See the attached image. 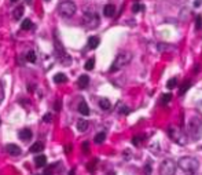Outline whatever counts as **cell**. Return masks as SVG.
I'll list each match as a JSON object with an SVG mask.
<instances>
[{"mask_svg":"<svg viewBox=\"0 0 202 175\" xmlns=\"http://www.w3.org/2000/svg\"><path fill=\"white\" fill-rule=\"evenodd\" d=\"M187 132L193 139H198L202 135V116L191 115L187 120Z\"/></svg>","mask_w":202,"mask_h":175,"instance_id":"1","label":"cell"},{"mask_svg":"<svg viewBox=\"0 0 202 175\" xmlns=\"http://www.w3.org/2000/svg\"><path fill=\"white\" fill-rule=\"evenodd\" d=\"M198 167H199L198 160L194 157H190V156L181 157L180 160H179V168L183 170L186 174H195Z\"/></svg>","mask_w":202,"mask_h":175,"instance_id":"2","label":"cell"},{"mask_svg":"<svg viewBox=\"0 0 202 175\" xmlns=\"http://www.w3.org/2000/svg\"><path fill=\"white\" fill-rule=\"evenodd\" d=\"M132 60V54L131 53H120L116 57V60H114L113 65H111V68H110V72H117L120 70L121 68H124V66H127L128 63L131 62Z\"/></svg>","mask_w":202,"mask_h":175,"instance_id":"3","label":"cell"},{"mask_svg":"<svg viewBox=\"0 0 202 175\" xmlns=\"http://www.w3.org/2000/svg\"><path fill=\"white\" fill-rule=\"evenodd\" d=\"M76 10H77L76 4L73 3V2H70V0H65V2H62V3L59 4V7H58L59 14L65 18L73 17V15L76 14Z\"/></svg>","mask_w":202,"mask_h":175,"instance_id":"4","label":"cell"},{"mask_svg":"<svg viewBox=\"0 0 202 175\" xmlns=\"http://www.w3.org/2000/svg\"><path fill=\"white\" fill-rule=\"evenodd\" d=\"M84 24L88 28L94 29L99 25V17L92 9L91 10H84Z\"/></svg>","mask_w":202,"mask_h":175,"instance_id":"5","label":"cell"},{"mask_svg":"<svg viewBox=\"0 0 202 175\" xmlns=\"http://www.w3.org/2000/svg\"><path fill=\"white\" fill-rule=\"evenodd\" d=\"M176 163L171 159L164 160L160 166V175H175L176 174Z\"/></svg>","mask_w":202,"mask_h":175,"instance_id":"6","label":"cell"},{"mask_svg":"<svg viewBox=\"0 0 202 175\" xmlns=\"http://www.w3.org/2000/svg\"><path fill=\"white\" fill-rule=\"evenodd\" d=\"M168 134H169L171 138H172L175 142L180 143V145H184L186 143V137L183 135V132H181L177 127H171L169 131H168Z\"/></svg>","mask_w":202,"mask_h":175,"instance_id":"7","label":"cell"},{"mask_svg":"<svg viewBox=\"0 0 202 175\" xmlns=\"http://www.w3.org/2000/svg\"><path fill=\"white\" fill-rule=\"evenodd\" d=\"M6 149H7V153L11 154V156H18V154H21V149H19L18 145H15V143H10V145H7Z\"/></svg>","mask_w":202,"mask_h":175,"instance_id":"8","label":"cell"},{"mask_svg":"<svg viewBox=\"0 0 202 175\" xmlns=\"http://www.w3.org/2000/svg\"><path fill=\"white\" fill-rule=\"evenodd\" d=\"M18 135H19V138H21L22 141H25V142H26V141H29L30 138H32V131L29 130V128H22L21 131H19V134H18Z\"/></svg>","mask_w":202,"mask_h":175,"instance_id":"9","label":"cell"},{"mask_svg":"<svg viewBox=\"0 0 202 175\" xmlns=\"http://www.w3.org/2000/svg\"><path fill=\"white\" fill-rule=\"evenodd\" d=\"M114 12H116V7L113 6V4H106V6L103 7V15L104 17H113Z\"/></svg>","mask_w":202,"mask_h":175,"instance_id":"10","label":"cell"},{"mask_svg":"<svg viewBox=\"0 0 202 175\" xmlns=\"http://www.w3.org/2000/svg\"><path fill=\"white\" fill-rule=\"evenodd\" d=\"M78 87H80L81 90H84V88H87L88 87V84H89V77L87 76V74H83V76H80L78 77Z\"/></svg>","mask_w":202,"mask_h":175,"instance_id":"11","label":"cell"},{"mask_svg":"<svg viewBox=\"0 0 202 175\" xmlns=\"http://www.w3.org/2000/svg\"><path fill=\"white\" fill-rule=\"evenodd\" d=\"M35 164L36 167H44L47 164V157H45L44 154H39V156H36L35 157Z\"/></svg>","mask_w":202,"mask_h":175,"instance_id":"12","label":"cell"},{"mask_svg":"<svg viewBox=\"0 0 202 175\" xmlns=\"http://www.w3.org/2000/svg\"><path fill=\"white\" fill-rule=\"evenodd\" d=\"M99 42H101V40H99L98 36H91V37L88 39V47L94 50V48H96L99 46Z\"/></svg>","mask_w":202,"mask_h":175,"instance_id":"13","label":"cell"},{"mask_svg":"<svg viewBox=\"0 0 202 175\" xmlns=\"http://www.w3.org/2000/svg\"><path fill=\"white\" fill-rule=\"evenodd\" d=\"M78 112H80L83 116H88L89 115V108H88V105H87L84 101H81L80 105H78Z\"/></svg>","mask_w":202,"mask_h":175,"instance_id":"14","label":"cell"},{"mask_svg":"<svg viewBox=\"0 0 202 175\" xmlns=\"http://www.w3.org/2000/svg\"><path fill=\"white\" fill-rule=\"evenodd\" d=\"M77 130L80 131V132L87 131V130H88V122H87V120H84V119L78 120V122H77Z\"/></svg>","mask_w":202,"mask_h":175,"instance_id":"15","label":"cell"},{"mask_svg":"<svg viewBox=\"0 0 202 175\" xmlns=\"http://www.w3.org/2000/svg\"><path fill=\"white\" fill-rule=\"evenodd\" d=\"M54 81L58 84H62V83H66L68 81V77H66V74L63 73H57L55 76H54Z\"/></svg>","mask_w":202,"mask_h":175,"instance_id":"16","label":"cell"},{"mask_svg":"<svg viewBox=\"0 0 202 175\" xmlns=\"http://www.w3.org/2000/svg\"><path fill=\"white\" fill-rule=\"evenodd\" d=\"M43 149H44V145H43L41 142H35L32 146H30V152H32V153H39V152H41Z\"/></svg>","mask_w":202,"mask_h":175,"instance_id":"17","label":"cell"},{"mask_svg":"<svg viewBox=\"0 0 202 175\" xmlns=\"http://www.w3.org/2000/svg\"><path fill=\"white\" fill-rule=\"evenodd\" d=\"M99 106H101V109H103V110H109L110 106H111V104H110V101L107 98H102L101 101H99Z\"/></svg>","mask_w":202,"mask_h":175,"instance_id":"18","label":"cell"},{"mask_svg":"<svg viewBox=\"0 0 202 175\" xmlns=\"http://www.w3.org/2000/svg\"><path fill=\"white\" fill-rule=\"evenodd\" d=\"M22 15H24V7H22V6L17 7V9L14 10V12H12V17H14L15 19H19Z\"/></svg>","mask_w":202,"mask_h":175,"instance_id":"19","label":"cell"},{"mask_svg":"<svg viewBox=\"0 0 202 175\" xmlns=\"http://www.w3.org/2000/svg\"><path fill=\"white\" fill-rule=\"evenodd\" d=\"M104 138H106V134L99 132V134H96V135H95L94 141H95V143H102V142H104Z\"/></svg>","mask_w":202,"mask_h":175,"instance_id":"20","label":"cell"},{"mask_svg":"<svg viewBox=\"0 0 202 175\" xmlns=\"http://www.w3.org/2000/svg\"><path fill=\"white\" fill-rule=\"evenodd\" d=\"M32 26H33V24H32V21H30V19H24V21H22V24H21V28L24 30H29Z\"/></svg>","mask_w":202,"mask_h":175,"instance_id":"21","label":"cell"},{"mask_svg":"<svg viewBox=\"0 0 202 175\" xmlns=\"http://www.w3.org/2000/svg\"><path fill=\"white\" fill-rule=\"evenodd\" d=\"M94 66H95V60H94V58H89V60L85 62L84 68H85L87 70H92V69H94Z\"/></svg>","mask_w":202,"mask_h":175,"instance_id":"22","label":"cell"},{"mask_svg":"<svg viewBox=\"0 0 202 175\" xmlns=\"http://www.w3.org/2000/svg\"><path fill=\"white\" fill-rule=\"evenodd\" d=\"M176 84H177V80H176V77H172V79H169L167 83V87L169 90H173L176 87Z\"/></svg>","mask_w":202,"mask_h":175,"instance_id":"23","label":"cell"},{"mask_svg":"<svg viewBox=\"0 0 202 175\" xmlns=\"http://www.w3.org/2000/svg\"><path fill=\"white\" fill-rule=\"evenodd\" d=\"M26 61L28 62H36V54H35V51H29V53L26 54Z\"/></svg>","mask_w":202,"mask_h":175,"instance_id":"24","label":"cell"},{"mask_svg":"<svg viewBox=\"0 0 202 175\" xmlns=\"http://www.w3.org/2000/svg\"><path fill=\"white\" fill-rule=\"evenodd\" d=\"M190 86H191V83H190V81H186V83L183 84V86H181V88H180V95H183V94H184V92L187 91L188 88H190Z\"/></svg>","mask_w":202,"mask_h":175,"instance_id":"25","label":"cell"},{"mask_svg":"<svg viewBox=\"0 0 202 175\" xmlns=\"http://www.w3.org/2000/svg\"><path fill=\"white\" fill-rule=\"evenodd\" d=\"M171 99H172V95H171V94H164V95H162V99H161V102L165 105V104H168Z\"/></svg>","mask_w":202,"mask_h":175,"instance_id":"26","label":"cell"},{"mask_svg":"<svg viewBox=\"0 0 202 175\" xmlns=\"http://www.w3.org/2000/svg\"><path fill=\"white\" fill-rule=\"evenodd\" d=\"M143 9H144V7H143L142 4L135 3V4H134V7H132V11H134V12H139L140 10H143Z\"/></svg>","mask_w":202,"mask_h":175,"instance_id":"27","label":"cell"},{"mask_svg":"<svg viewBox=\"0 0 202 175\" xmlns=\"http://www.w3.org/2000/svg\"><path fill=\"white\" fill-rule=\"evenodd\" d=\"M202 26V17L201 15H197V21H195V28L197 29H199V28Z\"/></svg>","mask_w":202,"mask_h":175,"instance_id":"28","label":"cell"},{"mask_svg":"<svg viewBox=\"0 0 202 175\" xmlns=\"http://www.w3.org/2000/svg\"><path fill=\"white\" fill-rule=\"evenodd\" d=\"M52 170H54V167H52V166H50V167H47V170H45V172H44V175H51V174H52Z\"/></svg>","mask_w":202,"mask_h":175,"instance_id":"29","label":"cell"},{"mask_svg":"<svg viewBox=\"0 0 202 175\" xmlns=\"http://www.w3.org/2000/svg\"><path fill=\"white\" fill-rule=\"evenodd\" d=\"M51 119H52L51 113H47V115L44 116V122H45V123H50V122H51Z\"/></svg>","mask_w":202,"mask_h":175,"instance_id":"30","label":"cell"},{"mask_svg":"<svg viewBox=\"0 0 202 175\" xmlns=\"http://www.w3.org/2000/svg\"><path fill=\"white\" fill-rule=\"evenodd\" d=\"M132 143H134V145H139V143H140V137H135L134 139H132Z\"/></svg>","mask_w":202,"mask_h":175,"instance_id":"31","label":"cell"},{"mask_svg":"<svg viewBox=\"0 0 202 175\" xmlns=\"http://www.w3.org/2000/svg\"><path fill=\"white\" fill-rule=\"evenodd\" d=\"M83 150L85 152V153H88V142L83 143Z\"/></svg>","mask_w":202,"mask_h":175,"instance_id":"32","label":"cell"},{"mask_svg":"<svg viewBox=\"0 0 202 175\" xmlns=\"http://www.w3.org/2000/svg\"><path fill=\"white\" fill-rule=\"evenodd\" d=\"M120 112H121V113H128V112H129V110H128V108H121V109H120Z\"/></svg>","mask_w":202,"mask_h":175,"instance_id":"33","label":"cell"},{"mask_svg":"<svg viewBox=\"0 0 202 175\" xmlns=\"http://www.w3.org/2000/svg\"><path fill=\"white\" fill-rule=\"evenodd\" d=\"M59 109H61V104L57 102V105H55V110H59Z\"/></svg>","mask_w":202,"mask_h":175,"instance_id":"34","label":"cell"},{"mask_svg":"<svg viewBox=\"0 0 202 175\" xmlns=\"http://www.w3.org/2000/svg\"><path fill=\"white\" fill-rule=\"evenodd\" d=\"M199 3H201V0H197V2H195V7H198Z\"/></svg>","mask_w":202,"mask_h":175,"instance_id":"35","label":"cell"},{"mask_svg":"<svg viewBox=\"0 0 202 175\" xmlns=\"http://www.w3.org/2000/svg\"><path fill=\"white\" fill-rule=\"evenodd\" d=\"M26 3H28V4H32V3H33V0H26Z\"/></svg>","mask_w":202,"mask_h":175,"instance_id":"36","label":"cell"},{"mask_svg":"<svg viewBox=\"0 0 202 175\" xmlns=\"http://www.w3.org/2000/svg\"><path fill=\"white\" fill-rule=\"evenodd\" d=\"M18 0H11V3H17Z\"/></svg>","mask_w":202,"mask_h":175,"instance_id":"37","label":"cell"},{"mask_svg":"<svg viewBox=\"0 0 202 175\" xmlns=\"http://www.w3.org/2000/svg\"><path fill=\"white\" fill-rule=\"evenodd\" d=\"M45 2H50V0H45Z\"/></svg>","mask_w":202,"mask_h":175,"instance_id":"38","label":"cell"},{"mask_svg":"<svg viewBox=\"0 0 202 175\" xmlns=\"http://www.w3.org/2000/svg\"><path fill=\"white\" fill-rule=\"evenodd\" d=\"M0 124H2V120H0Z\"/></svg>","mask_w":202,"mask_h":175,"instance_id":"39","label":"cell"}]
</instances>
